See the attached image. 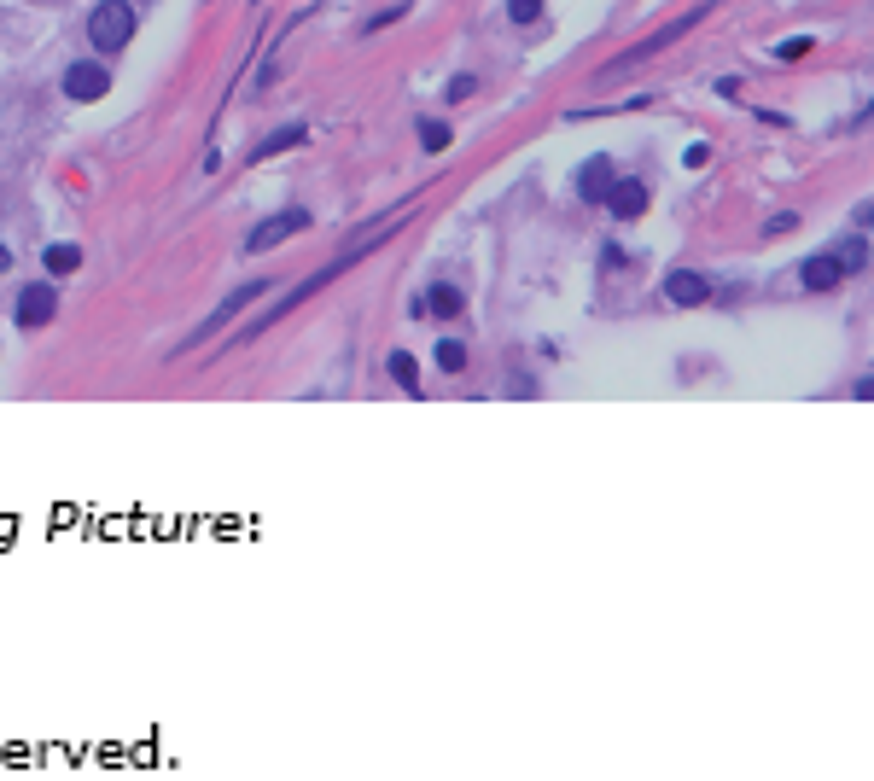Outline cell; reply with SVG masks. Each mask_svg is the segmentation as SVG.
I'll return each mask as SVG.
<instances>
[{
  "mask_svg": "<svg viewBox=\"0 0 874 781\" xmlns=\"http://www.w3.org/2000/svg\"><path fill=\"white\" fill-rule=\"evenodd\" d=\"M711 12H717V6H711V0H700V6H694V12H682V18H671V24H665V30H653V35H647V41H636V47H624V53H612V59H606V65L595 70V82H618V76H624V70L647 65V59H653V53H665V47H676V41H682V35L694 30V24H706Z\"/></svg>",
  "mask_w": 874,
  "mask_h": 781,
  "instance_id": "cell-1",
  "label": "cell"
},
{
  "mask_svg": "<svg viewBox=\"0 0 874 781\" xmlns=\"http://www.w3.org/2000/svg\"><path fill=\"white\" fill-rule=\"evenodd\" d=\"M269 292H274V280H269V274H263V280H245V286H234V292H228V298L216 304V315H204L199 327H193L187 339L175 344V356H187V350H199L204 339H216L222 327H234V321H239V309H245V304H263Z\"/></svg>",
  "mask_w": 874,
  "mask_h": 781,
  "instance_id": "cell-2",
  "label": "cell"
},
{
  "mask_svg": "<svg viewBox=\"0 0 874 781\" xmlns=\"http://www.w3.org/2000/svg\"><path fill=\"white\" fill-rule=\"evenodd\" d=\"M140 18L129 0H100L94 12H88V41H94V53H123L129 41H135Z\"/></svg>",
  "mask_w": 874,
  "mask_h": 781,
  "instance_id": "cell-3",
  "label": "cell"
},
{
  "mask_svg": "<svg viewBox=\"0 0 874 781\" xmlns=\"http://www.w3.org/2000/svg\"><path fill=\"white\" fill-rule=\"evenodd\" d=\"M315 228V216L303 210V204H292V210H280V216H269V222H257L251 234H245V257H263V251H274V245H286V239H298Z\"/></svg>",
  "mask_w": 874,
  "mask_h": 781,
  "instance_id": "cell-4",
  "label": "cell"
},
{
  "mask_svg": "<svg viewBox=\"0 0 874 781\" xmlns=\"http://www.w3.org/2000/svg\"><path fill=\"white\" fill-rule=\"evenodd\" d=\"M53 315H59V286H53V280H35V286H24V292H18V304H12V321H18L24 333L47 327Z\"/></svg>",
  "mask_w": 874,
  "mask_h": 781,
  "instance_id": "cell-5",
  "label": "cell"
},
{
  "mask_svg": "<svg viewBox=\"0 0 874 781\" xmlns=\"http://www.w3.org/2000/svg\"><path fill=\"white\" fill-rule=\"evenodd\" d=\"M659 292H665V304H671V309H706L711 298H717V286H711L700 269H671Z\"/></svg>",
  "mask_w": 874,
  "mask_h": 781,
  "instance_id": "cell-6",
  "label": "cell"
},
{
  "mask_svg": "<svg viewBox=\"0 0 874 781\" xmlns=\"http://www.w3.org/2000/svg\"><path fill=\"white\" fill-rule=\"evenodd\" d=\"M606 216L612 222H641L647 216V181L641 175H612V187H606Z\"/></svg>",
  "mask_w": 874,
  "mask_h": 781,
  "instance_id": "cell-7",
  "label": "cell"
},
{
  "mask_svg": "<svg viewBox=\"0 0 874 781\" xmlns=\"http://www.w3.org/2000/svg\"><path fill=\"white\" fill-rule=\"evenodd\" d=\"M65 94L76 105H94L111 94V70L100 65V59H76V65H65Z\"/></svg>",
  "mask_w": 874,
  "mask_h": 781,
  "instance_id": "cell-8",
  "label": "cell"
},
{
  "mask_svg": "<svg viewBox=\"0 0 874 781\" xmlns=\"http://www.w3.org/2000/svg\"><path fill=\"white\" fill-rule=\"evenodd\" d=\"M840 280H845V269H840V257H834V251H816V257H805V263H799V286H805V292H834Z\"/></svg>",
  "mask_w": 874,
  "mask_h": 781,
  "instance_id": "cell-9",
  "label": "cell"
},
{
  "mask_svg": "<svg viewBox=\"0 0 874 781\" xmlns=\"http://www.w3.org/2000/svg\"><path fill=\"white\" fill-rule=\"evenodd\" d=\"M612 175H618V170H612V158H606V152H595V158L577 170V199H583V204H601L606 187H612Z\"/></svg>",
  "mask_w": 874,
  "mask_h": 781,
  "instance_id": "cell-10",
  "label": "cell"
},
{
  "mask_svg": "<svg viewBox=\"0 0 874 781\" xmlns=\"http://www.w3.org/2000/svg\"><path fill=\"white\" fill-rule=\"evenodd\" d=\"M420 315H443V321L467 315V298H461V286H449V280L426 286V292H420Z\"/></svg>",
  "mask_w": 874,
  "mask_h": 781,
  "instance_id": "cell-11",
  "label": "cell"
},
{
  "mask_svg": "<svg viewBox=\"0 0 874 781\" xmlns=\"http://www.w3.org/2000/svg\"><path fill=\"white\" fill-rule=\"evenodd\" d=\"M41 269H47V280H70V274L82 269V245H70V239H53V245L41 251Z\"/></svg>",
  "mask_w": 874,
  "mask_h": 781,
  "instance_id": "cell-12",
  "label": "cell"
},
{
  "mask_svg": "<svg viewBox=\"0 0 874 781\" xmlns=\"http://www.w3.org/2000/svg\"><path fill=\"white\" fill-rule=\"evenodd\" d=\"M303 140H309V123H280L274 135L257 140V164H263V158H280V152H292V146H303Z\"/></svg>",
  "mask_w": 874,
  "mask_h": 781,
  "instance_id": "cell-13",
  "label": "cell"
},
{
  "mask_svg": "<svg viewBox=\"0 0 874 781\" xmlns=\"http://www.w3.org/2000/svg\"><path fill=\"white\" fill-rule=\"evenodd\" d=\"M432 362H437V374L455 379V374H467V368H472V350L461 339H449V333H443V339H437V350H432Z\"/></svg>",
  "mask_w": 874,
  "mask_h": 781,
  "instance_id": "cell-14",
  "label": "cell"
},
{
  "mask_svg": "<svg viewBox=\"0 0 874 781\" xmlns=\"http://www.w3.org/2000/svg\"><path fill=\"white\" fill-rule=\"evenodd\" d=\"M385 374L397 379L408 397H420V362H414L408 350H391V356H385Z\"/></svg>",
  "mask_w": 874,
  "mask_h": 781,
  "instance_id": "cell-15",
  "label": "cell"
},
{
  "mask_svg": "<svg viewBox=\"0 0 874 781\" xmlns=\"http://www.w3.org/2000/svg\"><path fill=\"white\" fill-rule=\"evenodd\" d=\"M414 135H420V152H426V158H437V152H449L455 129H449L443 117H420V129H414Z\"/></svg>",
  "mask_w": 874,
  "mask_h": 781,
  "instance_id": "cell-16",
  "label": "cell"
},
{
  "mask_svg": "<svg viewBox=\"0 0 874 781\" xmlns=\"http://www.w3.org/2000/svg\"><path fill=\"white\" fill-rule=\"evenodd\" d=\"M502 12H507V24L531 30V24H542V12H548V6H542V0H507Z\"/></svg>",
  "mask_w": 874,
  "mask_h": 781,
  "instance_id": "cell-17",
  "label": "cell"
},
{
  "mask_svg": "<svg viewBox=\"0 0 874 781\" xmlns=\"http://www.w3.org/2000/svg\"><path fill=\"white\" fill-rule=\"evenodd\" d=\"M834 257H840V269H845V274L869 269V239H863V234H857V239H845V245L834 251Z\"/></svg>",
  "mask_w": 874,
  "mask_h": 781,
  "instance_id": "cell-18",
  "label": "cell"
},
{
  "mask_svg": "<svg viewBox=\"0 0 874 781\" xmlns=\"http://www.w3.org/2000/svg\"><path fill=\"white\" fill-rule=\"evenodd\" d=\"M810 47H816V35H787V41H775V59H781V65H799Z\"/></svg>",
  "mask_w": 874,
  "mask_h": 781,
  "instance_id": "cell-19",
  "label": "cell"
},
{
  "mask_svg": "<svg viewBox=\"0 0 874 781\" xmlns=\"http://www.w3.org/2000/svg\"><path fill=\"white\" fill-rule=\"evenodd\" d=\"M408 18V6H385V12H373L368 24H362V35H379V30H391V24H403Z\"/></svg>",
  "mask_w": 874,
  "mask_h": 781,
  "instance_id": "cell-20",
  "label": "cell"
},
{
  "mask_svg": "<svg viewBox=\"0 0 874 781\" xmlns=\"http://www.w3.org/2000/svg\"><path fill=\"white\" fill-rule=\"evenodd\" d=\"M793 228H799V216H793V210H775L770 222H764V239H775V234H793Z\"/></svg>",
  "mask_w": 874,
  "mask_h": 781,
  "instance_id": "cell-21",
  "label": "cell"
},
{
  "mask_svg": "<svg viewBox=\"0 0 874 781\" xmlns=\"http://www.w3.org/2000/svg\"><path fill=\"white\" fill-rule=\"evenodd\" d=\"M706 164H711V146H706V140H694V146L682 152V170H706Z\"/></svg>",
  "mask_w": 874,
  "mask_h": 781,
  "instance_id": "cell-22",
  "label": "cell"
},
{
  "mask_svg": "<svg viewBox=\"0 0 874 781\" xmlns=\"http://www.w3.org/2000/svg\"><path fill=\"white\" fill-rule=\"evenodd\" d=\"M443 94H449V105H455V100H472V94H478V76H455Z\"/></svg>",
  "mask_w": 874,
  "mask_h": 781,
  "instance_id": "cell-23",
  "label": "cell"
},
{
  "mask_svg": "<svg viewBox=\"0 0 874 781\" xmlns=\"http://www.w3.org/2000/svg\"><path fill=\"white\" fill-rule=\"evenodd\" d=\"M711 88H717V100H740V76H717Z\"/></svg>",
  "mask_w": 874,
  "mask_h": 781,
  "instance_id": "cell-24",
  "label": "cell"
},
{
  "mask_svg": "<svg viewBox=\"0 0 874 781\" xmlns=\"http://www.w3.org/2000/svg\"><path fill=\"white\" fill-rule=\"evenodd\" d=\"M507 391H513V397H531L537 385H531V374H513V379H507Z\"/></svg>",
  "mask_w": 874,
  "mask_h": 781,
  "instance_id": "cell-25",
  "label": "cell"
},
{
  "mask_svg": "<svg viewBox=\"0 0 874 781\" xmlns=\"http://www.w3.org/2000/svg\"><path fill=\"white\" fill-rule=\"evenodd\" d=\"M851 397H857V403H874V374L857 379V385H851Z\"/></svg>",
  "mask_w": 874,
  "mask_h": 781,
  "instance_id": "cell-26",
  "label": "cell"
},
{
  "mask_svg": "<svg viewBox=\"0 0 874 781\" xmlns=\"http://www.w3.org/2000/svg\"><path fill=\"white\" fill-rule=\"evenodd\" d=\"M12 269V251H6V239H0V274Z\"/></svg>",
  "mask_w": 874,
  "mask_h": 781,
  "instance_id": "cell-27",
  "label": "cell"
}]
</instances>
